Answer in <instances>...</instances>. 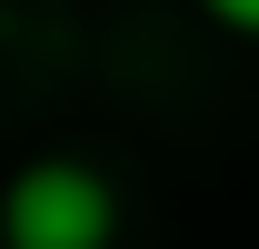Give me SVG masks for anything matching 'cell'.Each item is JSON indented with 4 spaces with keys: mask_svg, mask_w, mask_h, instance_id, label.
Here are the masks:
<instances>
[{
    "mask_svg": "<svg viewBox=\"0 0 259 249\" xmlns=\"http://www.w3.org/2000/svg\"><path fill=\"white\" fill-rule=\"evenodd\" d=\"M220 30H239V40H259V0H199Z\"/></svg>",
    "mask_w": 259,
    "mask_h": 249,
    "instance_id": "cell-2",
    "label": "cell"
},
{
    "mask_svg": "<svg viewBox=\"0 0 259 249\" xmlns=\"http://www.w3.org/2000/svg\"><path fill=\"white\" fill-rule=\"evenodd\" d=\"M0 20H10V0H0Z\"/></svg>",
    "mask_w": 259,
    "mask_h": 249,
    "instance_id": "cell-3",
    "label": "cell"
},
{
    "mask_svg": "<svg viewBox=\"0 0 259 249\" xmlns=\"http://www.w3.org/2000/svg\"><path fill=\"white\" fill-rule=\"evenodd\" d=\"M110 229H120V199L80 159H30L0 189V249H110Z\"/></svg>",
    "mask_w": 259,
    "mask_h": 249,
    "instance_id": "cell-1",
    "label": "cell"
}]
</instances>
